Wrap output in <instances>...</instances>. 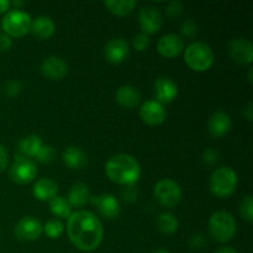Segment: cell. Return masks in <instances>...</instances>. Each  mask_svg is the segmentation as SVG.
I'll return each instance as SVG.
<instances>
[{"label":"cell","instance_id":"obj_1","mask_svg":"<svg viewBox=\"0 0 253 253\" xmlns=\"http://www.w3.org/2000/svg\"><path fill=\"white\" fill-rule=\"evenodd\" d=\"M67 234L77 249L84 252H90L98 249L103 242V224L93 212L79 210L72 212L68 217Z\"/></svg>","mask_w":253,"mask_h":253},{"label":"cell","instance_id":"obj_2","mask_svg":"<svg viewBox=\"0 0 253 253\" xmlns=\"http://www.w3.org/2000/svg\"><path fill=\"white\" fill-rule=\"evenodd\" d=\"M105 173L109 179L123 185H135L141 177V167L135 157L119 153L105 163Z\"/></svg>","mask_w":253,"mask_h":253},{"label":"cell","instance_id":"obj_3","mask_svg":"<svg viewBox=\"0 0 253 253\" xmlns=\"http://www.w3.org/2000/svg\"><path fill=\"white\" fill-rule=\"evenodd\" d=\"M214 52L205 42H192L184 51V61L195 72H205L214 64Z\"/></svg>","mask_w":253,"mask_h":253},{"label":"cell","instance_id":"obj_4","mask_svg":"<svg viewBox=\"0 0 253 253\" xmlns=\"http://www.w3.org/2000/svg\"><path fill=\"white\" fill-rule=\"evenodd\" d=\"M239 183L237 173L230 167H220L210 175L209 187L216 198L224 199L235 193Z\"/></svg>","mask_w":253,"mask_h":253},{"label":"cell","instance_id":"obj_5","mask_svg":"<svg viewBox=\"0 0 253 253\" xmlns=\"http://www.w3.org/2000/svg\"><path fill=\"white\" fill-rule=\"evenodd\" d=\"M236 220L230 212L219 210L209 220V232L214 240L221 244L231 241L236 235Z\"/></svg>","mask_w":253,"mask_h":253},{"label":"cell","instance_id":"obj_6","mask_svg":"<svg viewBox=\"0 0 253 253\" xmlns=\"http://www.w3.org/2000/svg\"><path fill=\"white\" fill-rule=\"evenodd\" d=\"M32 19L27 12L20 9H12L2 17L1 26L9 37H22L30 32Z\"/></svg>","mask_w":253,"mask_h":253},{"label":"cell","instance_id":"obj_7","mask_svg":"<svg viewBox=\"0 0 253 253\" xmlns=\"http://www.w3.org/2000/svg\"><path fill=\"white\" fill-rule=\"evenodd\" d=\"M155 197L161 205L166 208H174L182 200V188L172 179H162L155 185Z\"/></svg>","mask_w":253,"mask_h":253},{"label":"cell","instance_id":"obj_8","mask_svg":"<svg viewBox=\"0 0 253 253\" xmlns=\"http://www.w3.org/2000/svg\"><path fill=\"white\" fill-rule=\"evenodd\" d=\"M36 163L25 156H15L14 163L10 168V177L17 184H29L36 178Z\"/></svg>","mask_w":253,"mask_h":253},{"label":"cell","instance_id":"obj_9","mask_svg":"<svg viewBox=\"0 0 253 253\" xmlns=\"http://www.w3.org/2000/svg\"><path fill=\"white\" fill-rule=\"evenodd\" d=\"M43 232V225L34 216H25L17 221L14 234L20 241H35Z\"/></svg>","mask_w":253,"mask_h":253},{"label":"cell","instance_id":"obj_10","mask_svg":"<svg viewBox=\"0 0 253 253\" xmlns=\"http://www.w3.org/2000/svg\"><path fill=\"white\" fill-rule=\"evenodd\" d=\"M229 53L232 61L239 64H251L253 59V46L250 40L237 37L230 41Z\"/></svg>","mask_w":253,"mask_h":253},{"label":"cell","instance_id":"obj_11","mask_svg":"<svg viewBox=\"0 0 253 253\" xmlns=\"http://www.w3.org/2000/svg\"><path fill=\"white\" fill-rule=\"evenodd\" d=\"M138 21L143 34H157L163 25V17L157 7L145 6L138 14Z\"/></svg>","mask_w":253,"mask_h":253},{"label":"cell","instance_id":"obj_12","mask_svg":"<svg viewBox=\"0 0 253 253\" xmlns=\"http://www.w3.org/2000/svg\"><path fill=\"white\" fill-rule=\"evenodd\" d=\"M140 118L145 124L151 126H158L165 123L167 111L165 106L156 100H147L141 105Z\"/></svg>","mask_w":253,"mask_h":253},{"label":"cell","instance_id":"obj_13","mask_svg":"<svg viewBox=\"0 0 253 253\" xmlns=\"http://www.w3.org/2000/svg\"><path fill=\"white\" fill-rule=\"evenodd\" d=\"M128 52H130V47H128L127 41L121 37L110 40L104 47V57L109 63L113 64L123 63L127 58Z\"/></svg>","mask_w":253,"mask_h":253},{"label":"cell","instance_id":"obj_14","mask_svg":"<svg viewBox=\"0 0 253 253\" xmlns=\"http://www.w3.org/2000/svg\"><path fill=\"white\" fill-rule=\"evenodd\" d=\"M157 49L161 56L166 58H174L184 51V40L179 35H165L158 40Z\"/></svg>","mask_w":253,"mask_h":253},{"label":"cell","instance_id":"obj_15","mask_svg":"<svg viewBox=\"0 0 253 253\" xmlns=\"http://www.w3.org/2000/svg\"><path fill=\"white\" fill-rule=\"evenodd\" d=\"M155 95L160 104H169L178 95V85L169 77H160L155 82Z\"/></svg>","mask_w":253,"mask_h":253},{"label":"cell","instance_id":"obj_16","mask_svg":"<svg viewBox=\"0 0 253 253\" xmlns=\"http://www.w3.org/2000/svg\"><path fill=\"white\" fill-rule=\"evenodd\" d=\"M41 72L51 81H61L68 73V66L58 56H49L41 63Z\"/></svg>","mask_w":253,"mask_h":253},{"label":"cell","instance_id":"obj_17","mask_svg":"<svg viewBox=\"0 0 253 253\" xmlns=\"http://www.w3.org/2000/svg\"><path fill=\"white\" fill-rule=\"evenodd\" d=\"M90 199L91 204L95 205L98 211L106 219H116L120 215V203L114 195L101 194L99 197H90Z\"/></svg>","mask_w":253,"mask_h":253},{"label":"cell","instance_id":"obj_18","mask_svg":"<svg viewBox=\"0 0 253 253\" xmlns=\"http://www.w3.org/2000/svg\"><path fill=\"white\" fill-rule=\"evenodd\" d=\"M231 125L232 123L230 116L225 111L219 110L212 114V116L210 118L208 128H209V132L211 136H214V137H222V136H225L229 132Z\"/></svg>","mask_w":253,"mask_h":253},{"label":"cell","instance_id":"obj_19","mask_svg":"<svg viewBox=\"0 0 253 253\" xmlns=\"http://www.w3.org/2000/svg\"><path fill=\"white\" fill-rule=\"evenodd\" d=\"M62 158L66 166L74 170L83 169L88 165V156L77 146H68L62 153Z\"/></svg>","mask_w":253,"mask_h":253},{"label":"cell","instance_id":"obj_20","mask_svg":"<svg viewBox=\"0 0 253 253\" xmlns=\"http://www.w3.org/2000/svg\"><path fill=\"white\" fill-rule=\"evenodd\" d=\"M30 32L39 40H47L56 32V25L48 16H39L32 20Z\"/></svg>","mask_w":253,"mask_h":253},{"label":"cell","instance_id":"obj_21","mask_svg":"<svg viewBox=\"0 0 253 253\" xmlns=\"http://www.w3.org/2000/svg\"><path fill=\"white\" fill-rule=\"evenodd\" d=\"M32 193L37 200L41 202L51 200L58 194V184L49 178H41L35 183Z\"/></svg>","mask_w":253,"mask_h":253},{"label":"cell","instance_id":"obj_22","mask_svg":"<svg viewBox=\"0 0 253 253\" xmlns=\"http://www.w3.org/2000/svg\"><path fill=\"white\" fill-rule=\"evenodd\" d=\"M116 101L125 109H132L138 105L141 100V94L137 88L132 85H123L118 89L115 94Z\"/></svg>","mask_w":253,"mask_h":253},{"label":"cell","instance_id":"obj_23","mask_svg":"<svg viewBox=\"0 0 253 253\" xmlns=\"http://www.w3.org/2000/svg\"><path fill=\"white\" fill-rule=\"evenodd\" d=\"M68 203L73 208H83L90 200V192L84 183H76L68 192Z\"/></svg>","mask_w":253,"mask_h":253},{"label":"cell","instance_id":"obj_24","mask_svg":"<svg viewBox=\"0 0 253 253\" xmlns=\"http://www.w3.org/2000/svg\"><path fill=\"white\" fill-rule=\"evenodd\" d=\"M43 142H42L41 137L37 135H29L26 137L21 138L19 142V150L25 157H32L35 158L36 153L39 152L40 148L42 147Z\"/></svg>","mask_w":253,"mask_h":253},{"label":"cell","instance_id":"obj_25","mask_svg":"<svg viewBox=\"0 0 253 253\" xmlns=\"http://www.w3.org/2000/svg\"><path fill=\"white\" fill-rule=\"evenodd\" d=\"M104 5L113 14L118 15V16H126L132 12L137 2L133 0H109V1L104 2Z\"/></svg>","mask_w":253,"mask_h":253},{"label":"cell","instance_id":"obj_26","mask_svg":"<svg viewBox=\"0 0 253 253\" xmlns=\"http://www.w3.org/2000/svg\"><path fill=\"white\" fill-rule=\"evenodd\" d=\"M49 210L54 216L59 219H68L72 215V207L69 205L68 200L59 195L49 200Z\"/></svg>","mask_w":253,"mask_h":253},{"label":"cell","instance_id":"obj_27","mask_svg":"<svg viewBox=\"0 0 253 253\" xmlns=\"http://www.w3.org/2000/svg\"><path fill=\"white\" fill-rule=\"evenodd\" d=\"M156 224H157L158 230L161 232L167 235L174 234L178 230V226H179L177 217L170 214V212H162V214L158 215Z\"/></svg>","mask_w":253,"mask_h":253},{"label":"cell","instance_id":"obj_28","mask_svg":"<svg viewBox=\"0 0 253 253\" xmlns=\"http://www.w3.org/2000/svg\"><path fill=\"white\" fill-rule=\"evenodd\" d=\"M43 231L49 239H58L62 236L64 232V225L61 220L58 219H52L46 222L43 226Z\"/></svg>","mask_w":253,"mask_h":253},{"label":"cell","instance_id":"obj_29","mask_svg":"<svg viewBox=\"0 0 253 253\" xmlns=\"http://www.w3.org/2000/svg\"><path fill=\"white\" fill-rule=\"evenodd\" d=\"M35 158H36V161H39V162L48 165V163L53 162L54 158H56V150L49 145H42V147L40 148L39 152L36 153Z\"/></svg>","mask_w":253,"mask_h":253},{"label":"cell","instance_id":"obj_30","mask_svg":"<svg viewBox=\"0 0 253 253\" xmlns=\"http://www.w3.org/2000/svg\"><path fill=\"white\" fill-rule=\"evenodd\" d=\"M240 214L249 224L253 221V202L251 195H246L240 203Z\"/></svg>","mask_w":253,"mask_h":253},{"label":"cell","instance_id":"obj_31","mask_svg":"<svg viewBox=\"0 0 253 253\" xmlns=\"http://www.w3.org/2000/svg\"><path fill=\"white\" fill-rule=\"evenodd\" d=\"M22 90V84L19 81H7L4 85V94L9 98H16Z\"/></svg>","mask_w":253,"mask_h":253},{"label":"cell","instance_id":"obj_32","mask_svg":"<svg viewBox=\"0 0 253 253\" xmlns=\"http://www.w3.org/2000/svg\"><path fill=\"white\" fill-rule=\"evenodd\" d=\"M132 44L136 51H146L148 48V46H150V37H148V35L141 32V34H137L136 36H133Z\"/></svg>","mask_w":253,"mask_h":253},{"label":"cell","instance_id":"obj_33","mask_svg":"<svg viewBox=\"0 0 253 253\" xmlns=\"http://www.w3.org/2000/svg\"><path fill=\"white\" fill-rule=\"evenodd\" d=\"M137 197L138 192L137 189H136L135 185H125V187L123 188V190H121V198H123L124 202L127 203V204L135 203L136 200H137Z\"/></svg>","mask_w":253,"mask_h":253},{"label":"cell","instance_id":"obj_34","mask_svg":"<svg viewBox=\"0 0 253 253\" xmlns=\"http://www.w3.org/2000/svg\"><path fill=\"white\" fill-rule=\"evenodd\" d=\"M180 32H182L183 36L189 37V39L190 37H194L198 32L197 22L192 19L185 20V21L182 24V26H180Z\"/></svg>","mask_w":253,"mask_h":253},{"label":"cell","instance_id":"obj_35","mask_svg":"<svg viewBox=\"0 0 253 253\" xmlns=\"http://www.w3.org/2000/svg\"><path fill=\"white\" fill-rule=\"evenodd\" d=\"M166 12L170 19L180 16L183 12V4L180 1H170L166 7Z\"/></svg>","mask_w":253,"mask_h":253},{"label":"cell","instance_id":"obj_36","mask_svg":"<svg viewBox=\"0 0 253 253\" xmlns=\"http://www.w3.org/2000/svg\"><path fill=\"white\" fill-rule=\"evenodd\" d=\"M189 245L193 250H202L208 245V240L203 234H195L190 237Z\"/></svg>","mask_w":253,"mask_h":253},{"label":"cell","instance_id":"obj_37","mask_svg":"<svg viewBox=\"0 0 253 253\" xmlns=\"http://www.w3.org/2000/svg\"><path fill=\"white\" fill-rule=\"evenodd\" d=\"M219 161V152L214 148H207L203 152V162L208 166H212Z\"/></svg>","mask_w":253,"mask_h":253},{"label":"cell","instance_id":"obj_38","mask_svg":"<svg viewBox=\"0 0 253 253\" xmlns=\"http://www.w3.org/2000/svg\"><path fill=\"white\" fill-rule=\"evenodd\" d=\"M12 41L7 35L0 34V52H6L11 48Z\"/></svg>","mask_w":253,"mask_h":253},{"label":"cell","instance_id":"obj_39","mask_svg":"<svg viewBox=\"0 0 253 253\" xmlns=\"http://www.w3.org/2000/svg\"><path fill=\"white\" fill-rule=\"evenodd\" d=\"M7 162H9V157H7L6 148L0 145V172H2L6 168Z\"/></svg>","mask_w":253,"mask_h":253},{"label":"cell","instance_id":"obj_40","mask_svg":"<svg viewBox=\"0 0 253 253\" xmlns=\"http://www.w3.org/2000/svg\"><path fill=\"white\" fill-rule=\"evenodd\" d=\"M11 2L9 0H0V14H6L10 10Z\"/></svg>","mask_w":253,"mask_h":253},{"label":"cell","instance_id":"obj_41","mask_svg":"<svg viewBox=\"0 0 253 253\" xmlns=\"http://www.w3.org/2000/svg\"><path fill=\"white\" fill-rule=\"evenodd\" d=\"M244 116L249 121L252 120V103L247 104L246 108L244 109Z\"/></svg>","mask_w":253,"mask_h":253},{"label":"cell","instance_id":"obj_42","mask_svg":"<svg viewBox=\"0 0 253 253\" xmlns=\"http://www.w3.org/2000/svg\"><path fill=\"white\" fill-rule=\"evenodd\" d=\"M216 253H239V252H237L235 249H232V247H221V249L217 250Z\"/></svg>","mask_w":253,"mask_h":253},{"label":"cell","instance_id":"obj_43","mask_svg":"<svg viewBox=\"0 0 253 253\" xmlns=\"http://www.w3.org/2000/svg\"><path fill=\"white\" fill-rule=\"evenodd\" d=\"M152 253H172V252L168 251V250H166V249H158V250H156V251H153Z\"/></svg>","mask_w":253,"mask_h":253},{"label":"cell","instance_id":"obj_44","mask_svg":"<svg viewBox=\"0 0 253 253\" xmlns=\"http://www.w3.org/2000/svg\"><path fill=\"white\" fill-rule=\"evenodd\" d=\"M11 5L16 6V9H19L20 6H22V5H24V2H22V1H17V0H16V1H12Z\"/></svg>","mask_w":253,"mask_h":253},{"label":"cell","instance_id":"obj_45","mask_svg":"<svg viewBox=\"0 0 253 253\" xmlns=\"http://www.w3.org/2000/svg\"><path fill=\"white\" fill-rule=\"evenodd\" d=\"M0 253H1V252H0Z\"/></svg>","mask_w":253,"mask_h":253}]
</instances>
